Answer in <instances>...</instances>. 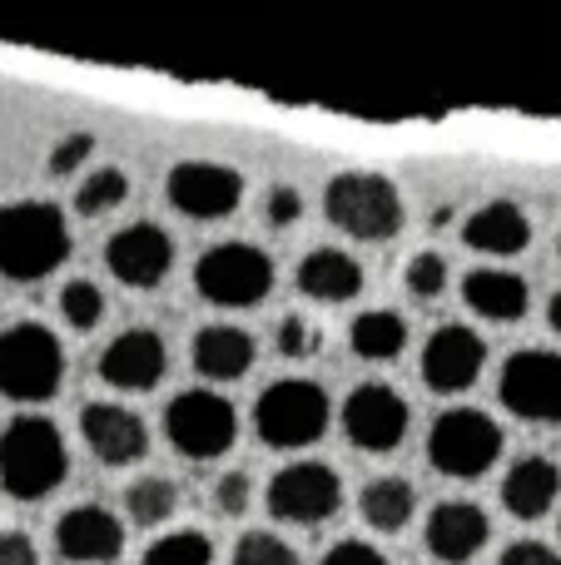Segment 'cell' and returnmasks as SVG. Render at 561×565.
Instances as JSON below:
<instances>
[{
    "label": "cell",
    "instance_id": "6da1fadb",
    "mask_svg": "<svg viewBox=\"0 0 561 565\" xmlns=\"http://www.w3.org/2000/svg\"><path fill=\"white\" fill-rule=\"evenodd\" d=\"M70 258V224L55 204L20 199L0 209V278L35 282Z\"/></svg>",
    "mask_w": 561,
    "mask_h": 565
},
{
    "label": "cell",
    "instance_id": "7a4b0ae2",
    "mask_svg": "<svg viewBox=\"0 0 561 565\" xmlns=\"http://www.w3.org/2000/svg\"><path fill=\"white\" fill-rule=\"evenodd\" d=\"M70 471V451L65 437L50 417H15L6 431H0V487L15 501H40L65 481Z\"/></svg>",
    "mask_w": 561,
    "mask_h": 565
},
{
    "label": "cell",
    "instance_id": "3957f363",
    "mask_svg": "<svg viewBox=\"0 0 561 565\" xmlns=\"http://www.w3.org/2000/svg\"><path fill=\"white\" fill-rule=\"evenodd\" d=\"M65 382V348L45 322H15L0 332V397L50 402Z\"/></svg>",
    "mask_w": 561,
    "mask_h": 565
},
{
    "label": "cell",
    "instance_id": "277c9868",
    "mask_svg": "<svg viewBox=\"0 0 561 565\" xmlns=\"http://www.w3.org/2000/svg\"><path fill=\"white\" fill-rule=\"evenodd\" d=\"M328 392L308 377H284L258 392L254 427L268 447H314L328 431Z\"/></svg>",
    "mask_w": 561,
    "mask_h": 565
},
{
    "label": "cell",
    "instance_id": "5b68a950",
    "mask_svg": "<svg viewBox=\"0 0 561 565\" xmlns=\"http://www.w3.org/2000/svg\"><path fill=\"white\" fill-rule=\"evenodd\" d=\"M324 209L343 234L378 244L403 228V194L383 174H338L324 194Z\"/></svg>",
    "mask_w": 561,
    "mask_h": 565
},
{
    "label": "cell",
    "instance_id": "8992f818",
    "mask_svg": "<svg viewBox=\"0 0 561 565\" xmlns=\"http://www.w3.org/2000/svg\"><path fill=\"white\" fill-rule=\"evenodd\" d=\"M497 457H502V427L477 407L443 412V417L433 422V431H427V461H433L443 477L473 481V477H483Z\"/></svg>",
    "mask_w": 561,
    "mask_h": 565
},
{
    "label": "cell",
    "instance_id": "52a82bcc",
    "mask_svg": "<svg viewBox=\"0 0 561 565\" xmlns=\"http://www.w3.org/2000/svg\"><path fill=\"white\" fill-rule=\"evenodd\" d=\"M194 288L214 308H258L274 288V264L254 244H214L194 268Z\"/></svg>",
    "mask_w": 561,
    "mask_h": 565
},
{
    "label": "cell",
    "instance_id": "ba28073f",
    "mask_svg": "<svg viewBox=\"0 0 561 565\" xmlns=\"http://www.w3.org/2000/svg\"><path fill=\"white\" fill-rule=\"evenodd\" d=\"M165 431H169V441H174V451H184V457H194V461H209V457H224V451L234 447L239 417L219 392L189 387L169 402Z\"/></svg>",
    "mask_w": 561,
    "mask_h": 565
},
{
    "label": "cell",
    "instance_id": "9c48e42d",
    "mask_svg": "<svg viewBox=\"0 0 561 565\" xmlns=\"http://www.w3.org/2000/svg\"><path fill=\"white\" fill-rule=\"evenodd\" d=\"M497 397L507 412H517L522 422H561V352L527 348L512 352L497 382Z\"/></svg>",
    "mask_w": 561,
    "mask_h": 565
},
{
    "label": "cell",
    "instance_id": "30bf717a",
    "mask_svg": "<svg viewBox=\"0 0 561 565\" xmlns=\"http://www.w3.org/2000/svg\"><path fill=\"white\" fill-rule=\"evenodd\" d=\"M343 507V481L324 461H294V467L274 471L268 481V516L294 521V526H318Z\"/></svg>",
    "mask_w": 561,
    "mask_h": 565
},
{
    "label": "cell",
    "instance_id": "8fae6325",
    "mask_svg": "<svg viewBox=\"0 0 561 565\" xmlns=\"http://www.w3.org/2000/svg\"><path fill=\"white\" fill-rule=\"evenodd\" d=\"M244 199V174L214 159H184L169 169V204L184 218H229Z\"/></svg>",
    "mask_w": 561,
    "mask_h": 565
},
{
    "label": "cell",
    "instance_id": "7c38bea8",
    "mask_svg": "<svg viewBox=\"0 0 561 565\" xmlns=\"http://www.w3.org/2000/svg\"><path fill=\"white\" fill-rule=\"evenodd\" d=\"M343 431L363 451H393L407 437V402L388 382H363L343 402Z\"/></svg>",
    "mask_w": 561,
    "mask_h": 565
},
{
    "label": "cell",
    "instance_id": "4fadbf2b",
    "mask_svg": "<svg viewBox=\"0 0 561 565\" xmlns=\"http://www.w3.org/2000/svg\"><path fill=\"white\" fill-rule=\"evenodd\" d=\"M105 264L129 288H155L174 268V238L159 224H129L105 244Z\"/></svg>",
    "mask_w": 561,
    "mask_h": 565
},
{
    "label": "cell",
    "instance_id": "5bb4252c",
    "mask_svg": "<svg viewBox=\"0 0 561 565\" xmlns=\"http://www.w3.org/2000/svg\"><path fill=\"white\" fill-rule=\"evenodd\" d=\"M487 362V342L463 322H447L423 348V382L433 392H467Z\"/></svg>",
    "mask_w": 561,
    "mask_h": 565
},
{
    "label": "cell",
    "instance_id": "9a60e30c",
    "mask_svg": "<svg viewBox=\"0 0 561 565\" xmlns=\"http://www.w3.org/2000/svg\"><path fill=\"white\" fill-rule=\"evenodd\" d=\"M165 367H169V352H165V342H159V332H149V328L119 332V338L99 352V377H105L109 387H119V392L159 387Z\"/></svg>",
    "mask_w": 561,
    "mask_h": 565
},
{
    "label": "cell",
    "instance_id": "2e32d148",
    "mask_svg": "<svg viewBox=\"0 0 561 565\" xmlns=\"http://www.w3.org/2000/svg\"><path fill=\"white\" fill-rule=\"evenodd\" d=\"M55 546L75 565H109L125 551V526L105 507H70L55 521Z\"/></svg>",
    "mask_w": 561,
    "mask_h": 565
},
{
    "label": "cell",
    "instance_id": "e0dca14e",
    "mask_svg": "<svg viewBox=\"0 0 561 565\" xmlns=\"http://www.w3.org/2000/svg\"><path fill=\"white\" fill-rule=\"evenodd\" d=\"M80 431H85V447L105 467H129L149 451V427L139 422V412L115 407V402H89L85 417H80Z\"/></svg>",
    "mask_w": 561,
    "mask_h": 565
},
{
    "label": "cell",
    "instance_id": "ac0fdd59",
    "mask_svg": "<svg viewBox=\"0 0 561 565\" xmlns=\"http://www.w3.org/2000/svg\"><path fill=\"white\" fill-rule=\"evenodd\" d=\"M487 536H493V521H487V511L473 507V501H443V507H433L427 531H423L427 551L443 565H467L487 546Z\"/></svg>",
    "mask_w": 561,
    "mask_h": 565
},
{
    "label": "cell",
    "instance_id": "d6986e66",
    "mask_svg": "<svg viewBox=\"0 0 561 565\" xmlns=\"http://www.w3.org/2000/svg\"><path fill=\"white\" fill-rule=\"evenodd\" d=\"M189 358H194V372L209 382H234L244 377L248 367H254L258 348L254 338H248L244 328H229V322H214V328H199L194 332V348H189Z\"/></svg>",
    "mask_w": 561,
    "mask_h": 565
},
{
    "label": "cell",
    "instance_id": "ffe728a7",
    "mask_svg": "<svg viewBox=\"0 0 561 565\" xmlns=\"http://www.w3.org/2000/svg\"><path fill=\"white\" fill-rule=\"evenodd\" d=\"M463 238H467V248H477V254L512 258L532 244V218H527L512 199H493V204H483L473 218H467Z\"/></svg>",
    "mask_w": 561,
    "mask_h": 565
},
{
    "label": "cell",
    "instance_id": "44dd1931",
    "mask_svg": "<svg viewBox=\"0 0 561 565\" xmlns=\"http://www.w3.org/2000/svg\"><path fill=\"white\" fill-rule=\"evenodd\" d=\"M463 298H467V308L493 318V322H517V318H527V308H532L527 278L507 274V268H473V274L463 278Z\"/></svg>",
    "mask_w": 561,
    "mask_h": 565
},
{
    "label": "cell",
    "instance_id": "7402d4cb",
    "mask_svg": "<svg viewBox=\"0 0 561 565\" xmlns=\"http://www.w3.org/2000/svg\"><path fill=\"white\" fill-rule=\"evenodd\" d=\"M557 491H561V471L557 461L547 457H522L502 481V507L512 511L517 521H537L557 507Z\"/></svg>",
    "mask_w": 561,
    "mask_h": 565
},
{
    "label": "cell",
    "instance_id": "603a6c76",
    "mask_svg": "<svg viewBox=\"0 0 561 565\" xmlns=\"http://www.w3.org/2000/svg\"><path fill=\"white\" fill-rule=\"evenodd\" d=\"M298 288L314 302H348L353 292H363V264L343 248H314L298 264Z\"/></svg>",
    "mask_w": 561,
    "mask_h": 565
},
{
    "label": "cell",
    "instance_id": "cb8c5ba5",
    "mask_svg": "<svg viewBox=\"0 0 561 565\" xmlns=\"http://www.w3.org/2000/svg\"><path fill=\"white\" fill-rule=\"evenodd\" d=\"M413 511H417V491L403 477H378L363 491V521L373 531H403L413 521Z\"/></svg>",
    "mask_w": 561,
    "mask_h": 565
},
{
    "label": "cell",
    "instance_id": "d4e9b609",
    "mask_svg": "<svg viewBox=\"0 0 561 565\" xmlns=\"http://www.w3.org/2000/svg\"><path fill=\"white\" fill-rule=\"evenodd\" d=\"M348 342H353L358 358L388 362V358H398V352L407 348V322L398 318V312H388V308L363 312V318H353V328H348Z\"/></svg>",
    "mask_w": 561,
    "mask_h": 565
},
{
    "label": "cell",
    "instance_id": "484cf974",
    "mask_svg": "<svg viewBox=\"0 0 561 565\" xmlns=\"http://www.w3.org/2000/svg\"><path fill=\"white\" fill-rule=\"evenodd\" d=\"M174 511H179L174 481L145 477V481H135V487H129V521H135V526H165Z\"/></svg>",
    "mask_w": 561,
    "mask_h": 565
},
{
    "label": "cell",
    "instance_id": "4316f807",
    "mask_svg": "<svg viewBox=\"0 0 561 565\" xmlns=\"http://www.w3.org/2000/svg\"><path fill=\"white\" fill-rule=\"evenodd\" d=\"M125 199H129V174L125 169H95V174H85V184L75 189V209L85 218L109 214V209H119Z\"/></svg>",
    "mask_w": 561,
    "mask_h": 565
},
{
    "label": "cell",
    "instance_id": "83f0119b",
    "mask_svg": "<svg viewBox=\"0 0 561 565\" xmlns=\"http://www.w3.org/2000/svg\"><path fill=\"white\" fill-rule=\"evenodd\" d=\"M145 565H214V546L199 531H169L145 551Z\"/></svg>",
    "mask_w": 561,
    "mask_h": 565
},
{
    "label": "cell",
    "instance_id": "f1b7e54d",
    "mask_svg": "<svg viewBox=\"0 0 561 565\" xmlns=\"http://www.w3.org/2000/svg\"><path fill=\"white\" fill-rule=\"evenodd\" d=\"M60 312H65V322L75 332H89L99 318H105V292H99L89 278H70L65 292H60Z\"/></svg>",
    "mask_w": 561,
    "mask_h": 565
},
{
    "label": "cell",
    "instance_id": "f546056e",
    "mask_svg": "<svg viewBox=\"0 0 561 565\" xmlns=\"http://www.w3.org/2000/svg\"><path fill=\"white\" fill-rule=\"evenodd\" d=\"M234 565H298V551L278 541L274 531H248L234 546Z\"/></svg>",
    "mask_w": 561,
    "mask_h": 565
},
{
    "label": "cell",
    "instance_id": "4dcf8cb0",
    "mask_svg": "<svg viewBox=\"0 0 561 565\" xmlns=\"http://www.w3.org/2000/svg\"><path fill=\"white\" fill-rule=\"evenodd\" d=\"M407 292H413L417 302H433L437 292L447 288V264H443V254H417L413 264H407Z\"/></svg>",
    "mask_w": 561,
    "mask_h": 565
},
{
    "label": "cell",
    "instance_id": "1f68e13d",
    "mask_svg": "<svg viewBox=\"0 0 561 565\" xmlns=\"http://www.w3.org/2000/svg\"><path fill=\"white\" fill-rule=\"evenodd\" d=\"M318 348H324V332H318L308 318L288 312V318L278 322V352H284V358H314Z\"/></svg>",
    "mask_w": 561,
    "mask_h": 565
},
{
    "label": "cell",
    "instance_id": "d6a6232c",
    "mask_svg": "<svg viewBox=\"0 0 561 565\" xmlns=\"http://www.w3.org/2000/svg\"><path fill=\"white\" fill-rule=\"evenodd\" d=\"M89 154H95V139H89V135H70V139H60L55 154H50V174H55V179L75 174V169L85 164Z\"/></svg>",
    "mask_w": 561,
    "mask_h": 565
},
{
    "label": "cell",
    "instance_id": "836d02e7",
    "mask_svg": "<svg viewBox=\"0 0 561 565\" xmlns=\"http://www.w3.org/2000/svg\"><path fill=\"white\" fill-rule=\"evenodd\" d=\"M298 214H304V194H298L294 184L268 189V224H274V228H288V224H298Z\"/></svg>",
    "mask_w": 561,
    "mask_h": 565
},
{
    "label": "cell",
    "instance_id": "e575fe53",
    "mask_svg": "<svg viewBox=\"0 0 561 565\" xmlns=\"http://www.w3.org/2000/svg\"><path fill=\"white\" fill-rule=\"evenodd\" d=\"M214 501H219V511H224V516H244V511H248V477H244V471H229V477L219 481Z\"/></svg>",
    "mask_w": 561,
    "mask_h": 565
},
{
    "label": "cell",
    "instance_id": "d590c367",
    "mask_svg": "<svg viewBox=\"0 0 561 565\" xmlns=\"http://www.w3.org/2000/svg\"><path fill=\"white\" fill-rule=\"evenodd\" d=\"M324 565H388V556L378 546H368V541H338L324 556Z\"/></svg>",
    "mask_w": 561,
    "mask_h": 565
},
{
    "label": "cell",
    "instance_id": "8d00e7d4",
    "mask_svg": "<svg viewBox=\"0 0 561 565\" xmlns=\"http://www.w3.org/2000/svg\"><path fill=\"white\" fill-rule=\"evenodd\" d=\"M497 565H561V556L552 546H542V541H517V546L502 551Z\"/></svg>",
    "mask_w": 561,
    "mask_h": 565
},
{
    "label": "cell",
    "instance_id": "74e56055",
    "mask_svg": "<svg viewBox=\"0 0 561 565\" xmlns=\"http://www.w3.org/2000/svg\"><path fill=\"white\" fill-rule=\"evenodd\" d=\"M0 565H40L30 536H20V531H0Z\"/></svg>",
    "mask_w": 561,
    "mask_h": 565
},
{
    "label": "cell",
    "instance_id": "f35d334b",
    "mask_svg": "<svg viewBox=\"0 0 561 565\" xmlns=\"http://www.w3.org/2000/svg\"><path fill=\"white\" fill-rule=\"evenodd\" d=\"M547 322H552V332H561V292H552V302H547Z\"/></svg>",
    "mask_w": 561,
    "mask_h": 565
}]
</instances>
